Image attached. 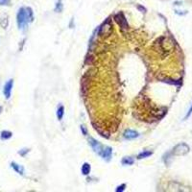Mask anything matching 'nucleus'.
Here are the masks:
<instances>
[{"mask_svg":"<svg viewBox=\"0 0 192 192\" xmlns=\"http://www.w3.org/2000/svg\"><path fill=\"white\" fill-rule=\"evenodd\" d=\"M33 20H34V15L31 8L21 7L17 14V22L18 28L24 30L28 26V24Z\"/></svg>","mask_w":192,"mask_h":192,"instance_id":"f257e3e1","label":"nucleus"},{"mask_svg":"<svg viewBox=\"0 0 192 192\" xmlns=\"http://www.w3.org/2000/svg\"><path fill=\"white\" fill-rule=\"evenodd\" d=\"M190 148L186 143H179L172 150V155L174 156H183L186 155L189 152Z\"/></svg>","mask_w":192,"mask_h":192,"instance_id":"f03ea898","label":"nucleus"},{"mask_svg":"<svg viewBox=\"0 0 192 192\" xmlns=\"http://www.w3.org/2000/svg\"><path fill=\"white\" fill-rule=\"evenodd\" d=\"M89 142H90V144L91 148L93 149V151L95 152V153H97V154L100 156L101 153H102V151H103V149H104V146L102 145V144H100L97 140H95V139L92 138H89Z\"/></svg>","mask_w":192,"mask_h":192,"instance_id":"7ed1b4c3","label":"nucleus"},{"mask_svg":"<svg viewBox=\"0 0 192 192\" xmlns=\"http://www.w3.org/2000/svg\"><path fill=\"white\" fill-rule=\"evenodd\" d=\"M13 86H14V80L13 79L9 80V81L5 84L4 89H3V93H4V96L6 99H10L11 95H12Z\"/></svg>","mask_w":192,"mask_h":192,"instance_id":"20e7f679","label":"nucleus"},{"mask_svg":"<svg viewBox=\"0 0 192 192\" xmlns=\"http://www.w3.org/2000/svg\"><path fill=\"white\" fill-rule=\"evenodd\" d=\"M114 19L118 23V25L120 27H122V28H127L128 27V23H127L126 18L124 17V14L122 13H119V14H115Z\"/></svg>","mask_w":192,"mask_h":192,"instance_id":"39448f33","label":"nucleus"},{"mask_svg":"<svg viewBox=\"0 0 192 192\" xmlns=\"http://www.w3.org/2000/svg\"><path fill=\"white\" fill-rule=\"evenodd\" d=\"M123 137L125 139H128V140H131V139H134L139 137V134L138 132H135L134 130H131V129H128L124 132L123 134Z\"/></svg>","mask_w":192,"mask_h":192,"instance_id":"423d86ee","label":"nucleus"},{"mask_svg":"<svg viewBox=\"0 0 192 192\" xmlns=\"http://www.w3.org/2000/svg\"><path fill=\"white\" fill-rule=\"evenodd\" d=\"M111 154H113V149L109 146H104V149L102 151L100 157H102V158H104V159L109 161V159L111 158Z\"/></svg>","mask_w":192,"mask_h":192,"instance_id":"0eeeda50","label":"nucleus"},{"mask_svg":"<svg viewBox=\"0 0 192 192\" xmlns=\"http://www.w3.org/2000/svg\"><path fill=\"white\" fill-rule=\"evenodd\" d=\"M11 167H12L13 169H14L15 172H17L18 174H19V175H23V174H24V168H23L22 165H20V164H18V163H17V162H13L11 163Z\"/></svg>","mask_w":192,"mask_h":192,"instance_id":"6e6552de","label":"nucleus"},{"mask_svg":"<svg viewBox=\"0 0 192 192\" xmlns=\"http://www.w3.org/2000/svg\"><path fill=\"white\" fill-rule=\"evenodd\" d=\"M90 170H91V167H90V163H87V162H85L83 165H82V173L83 175L86 176V175H89L90 173Z\"/></svg>","mask_w":192,"mask_h":192,"instance_id":"1a4fd4ad","label":"nucleus"},{"mask_svg":"<svg viewBox=\"0 0 192 192\" xmlns=\"http://www.w3.org/2000/svg\"><path fill=\"white\" fill-rule=\"evenodd\" d=\"M12 137H13V134L9 131H2L1 134H0V138H1L2 140H8Z\"/></svg>","mask_w":192,"mask_h":192,"instance_id":"9d476101","label":"nucleus"},{"mask_svg":"<svg viewBox=\"0 0 192 192\" xmlns=\"http://www.w3.org/2000/svg\"><path fill=\"white\" fill-rule=\"evenodd\" d=\"M63 114H65V108H63V106L61 105L57 109V118L59 120H62L63 117Z\"/></svg>","mask_w":192,"mask_h":192,"instance_id":"9b49d317","label":"nucleus"},{"mask_svg":"<svg viewBox=\"0 0 192 192\" xmlns=\"http://www.w3.org/2000/svg\"><path fill=\"white\" fill-rule=\"evenodd\" d=\"M134 161L132 157H125L123 159H122V164L123 165H132L134 164Z\"/></svg>","mask_w":192,"mask_h":192,"instance_id":"f8f14e48","label":"nucleus"},{"mask_svg":"<svg viewBox=\"0 0 192 192\" xmlns=\"http://www.w3.org/2000/svg\"><path fill=\"white\" fill-rule=\"evenodd\" d=\"M152 154H153V153H152L151 151H143V152H141V153L138 154V159L145 158H148V157L152 156Z\"/></svg>","mask_w":192,"mask_h":192,"instance_id":"ddd939ff","label":"nucleus"},{"mask_svg":"<svg viewBox=\"0 0 192 192\" xmlns=\"http://www.w3.org/2000/svg\"><path fill=\"white\" fill-rule=\"evenodd\" d=\"M125 187H126V185H125V183H123V185L117 186V188L115 190H116V192H122V191L125 190Z\"/></svg>","mask_w":192,"mask_h":192,"instance_id":"4468645a","label":"nucleus"},{"mask_svg":"<svg viewBox=\"0 0 192 192\" xmlns=\"http://www.w3.org/2000/svg\"><path fill=\"white\" fill-rule=\"evenodd\" d=\"M29 152V149H22V150H20L19 152H18V154L20 155V156H22V157H24L26 155V153H28Z\"/></svg>","mask_w":192,"mask_h":192,"instance_id":"2eb2a0df","label":"nucleus"},{"mask_svg":"<svg viewBox=\"0 0 192 192\" xmlns=\"http://www.w3.org/2000/svg\"><path fill=\"white\" fill-rule=\"evenodd\" d=\"M81 131H82V133H83L84 135H86L87 134V130L86 129V127L84 125H81Z\"/></svg>","mask_w":192,"mask_h":192,"instance_id":"dca6fc26","label":"nucleus"},{"mask_svg":"<svg viewBox=\"0 0 192 192\" xmlns=\"http://www.w3.org/2000/svg\"><path fill=\"white\" fill-rule=\"evenodd\" d=\"M10 0H0V5H9Z\"/></svg>","mask_w":192,"mask_h":192,"instance_id":"f3484780","label":"nucleus"},{"mask_svg":"<svg viewBox=\"0 0 192 192\" xmlns=\"http://www.w3.org/2000/svg\"><path fill=\"white\" fill-rule=\"evenodd\" d=\"M192 114V105H191V107H190V109H189V110L187 111V114H186V117H185V119H187L190 115Z\"/></svg>","mask_w":192,"mask_h":192,"instance_id":"a211bd4d","label":"nucleus"},{"mask_svg":"<svg viewBox=\"0 0 192 192\" xmlns=\"http://www.w3.org/2000/svg\"><path fill=\"white\" fill-rule=\"evenodd\" d=\"M1 111H2V107H0V114H1Z\"/></svg>","mask_w":192,"mask_h":192,"instance_id":"6ab92c4d","label":"nucleus"}]
</instances>
